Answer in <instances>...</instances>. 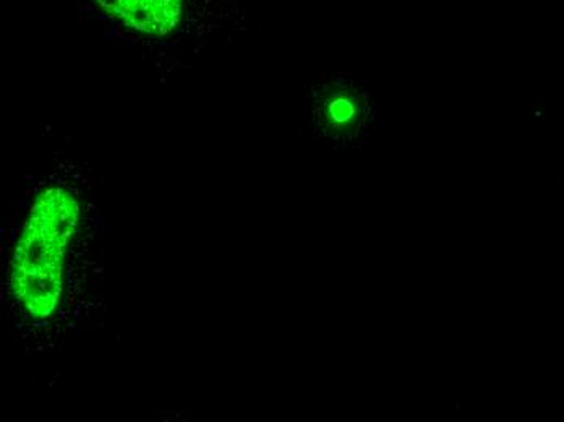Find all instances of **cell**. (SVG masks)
I'll use <instances>...</instances> for the list:
<instances>
[{
    "mask_svg": "<svg viewBox=\"0 0 564 422\" xmlns=\"http://www.w3.org/2000/svg\"><path fill=\"white\" fill-rule=\"evenodd\" d=\"M132 29L151 34H166L177 26L182 0H96Z\"/></svg>",
    "mask_w": 564,
    "mask_h": 422,
    "instance_id": "obj_1",
    "label": "cell"
}]
</instances>
